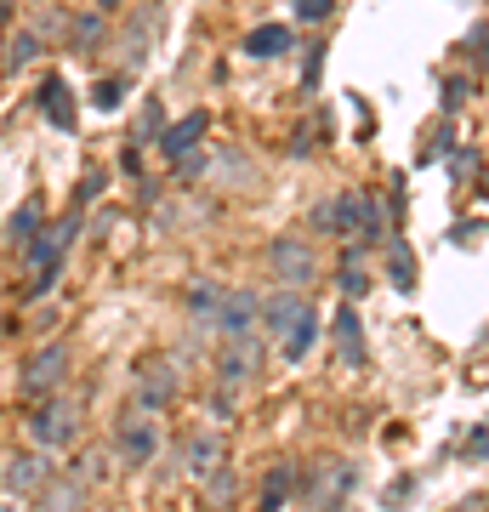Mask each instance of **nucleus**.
<instances>
[{"mask_svg":"<svg viewBox=\"0 0 489 512\" xmlns=\"http://www.w3.org/2000/svg\"><path fill=\"white\" fill-rule=\"evenodd\" d=\"M52 456H40V450H18V456L0 467V495H12V501H35L46 484H52Z\"/></svg>","mask_w":489,"mask_h":512,"instance_id":"obj_8","label":"nucleus"},{"mask_svg":"<svg viewBox=\"0 0 489 512\" xmlns=\"http://www.w3.org/2000/svg\"><path fill=\"white\" fill-rule=\"evenodd\" d=\"M450 171H455V177H472V171H478V154H472V148H461V154L450 160Z\"/></svg>","mask_w":489,"mask_h":512,"instance_id":"obj_35","label":"nucleus"},{"mask_svg":"<svg viewBox=\"0 0 489 512\" xmlns=\"http://www.w3.org/2000/svg\"><path fill=\"white\" fill-rule=\"evenodd\" d=\"M126 97H131V74H103V80H97V92H91V103H97L103 114H114Z\"/></svg>","mask_w":489,"mask_h":512,"instance_id":"obj_27","label":"nucleus"},{"mask_svg":"<svg viewBox=\"0 0 489 512\" xmlns=\"http://www.w3.org/2000/svg\"><path fill=\"white\" fill-rule=\"evenodd\" d=\"M467 92H472V80L467 74H455V80H444V109H461V103H467Z\"/></svg>","mask_w":489,"mask_h":512,"instance_id":"obj_33","label":"nucleus"},{"mask_svg":"<svg viewBox=\"0 0 489 512\" xmlns=\"http://www.w3.org/2000/svg\"><path fill=\"white\" fill-rule=\"evenodd\" d=\"M0 512H18V501H12V495H0Z\"/></svg>","mask_w":489,"mask_h":512,"instance_id":"obj_39","label":"nucleus"},{"mask_svg":"<svg viewBox=\"0 0 489 512\" xmlns=\"http://www.w3.org/2000/svg\"><path fill=\"white\" fill-rule=\"evenodd\" d=\"M467 52H472V57H484V63H489V29H478V35H472Z\"/></svg>","mask_w":489,"mask_h":512,"instance_id":"obj_37","label":"nucleus"},{"mask_svg":"<svg viewBox=\"0 0 489 512\" xmlns=\"http://www.w3.org/2000/svg\"><path fill=\"white\" fill-rule=\"evenodd\" d=\"M302 313H308V302H302V296H296V291H279V296H268V302H262V325H268L273 336L285 342L290 330L302 325Z\"/></svg>","mask_w":489,"mask_h":512,"instance_id":"obj_18","label":"nucleus"},{"mask_svg":"<svg viewBox=\"0 0 489 512\" xmlns=\"http://www.w3.org/2000/svg\"><path fill=\"white\" fill-rule=\"evenodd\" d=\"M205 501H211V507H234L239 501V478L228 473V467H217V473L205 478Z\"/></svg>","mask_w":489,"mask_h":512,"instance_id":"obj_29","label":"nucleus"},{"mask_svg":"<svg viewBox=\"0 0 489 512\" xmlns=\"http://www.w3.org/2000/svg\"><path fill=\"white\" fill-rule=\"evenodd\" d=\"M182 399V370L165 359V353H148V359H137V410H148V416H165L171 404Z\"/></svg>","mask_w":489,"mask_h":512,"instance_id":"obj_7","label":"nucleus"},{"mask_svg":"<svg viewBox=\"0 0 489 512\" xmlns=\"http://www.w3.org/2000/svg\"><path fill=\"white\" fill-rule=\"evenodd\" d=\"M205 171V154H188V160H177V183H200Z\"/></svg>","mask_w":489,"mask_h":512,"instance_id":"obj_34","label":"nucleus"},{"mask_svg":"<svg viewBox=\"0 0 489 512\" xmlns=\"http://www.w3.org/2000/svg\"><path fill=\"white\" fill-rule=\"evenodd\" d=\"M285 52H290L285 23H256L251 35H245V57H262V63H268V57H285Z\"/></svg>","mask_w":489,"mask_h":512,"instance_id":"obj_21","label":"nucleus"},{"mask_svg":"<svg viewBox=\"0 0 489 512\" xmlns=\"http://www.w3.org/2000/svg\"><path fill=\"white\" fill-rule=\"evenodd\" d=\"M0 29H6V6H0ZM0 46H6V40H0Z\"/></svg>","mask_w":489,"mask_h":512,"instance_id":"obj_40","label":"nucleus"},{"mask_svg":"<svg viewBox=\"0 0 489 512\" xmlns=\"http://www.w3.org/2000/svg\"><path fill=\"white\" fill-rule=\"evenodd\" d=\"M205 177L217 188H234V194H251V188H262V171H256L251 154H239V148H211L205 154Z\"/></svg>","mask_w":489,"mask_h":512,"instance_id":"obj_9","label":"nucleus"},{"mask_svg":"<svg viewBox=\"0 0 489 512\" xmlns=\"http://www.w3.org/2000/svg\"><path fill=\"white\" fill-rule=\"evenodd\" d=\"M165 23V6H148V12H137V18L126 23V63L137 69L148 57V46H154V29Z\"/></svg>","mask_w":489,"mask_h":512,"instance_id":"obj_20","label":"nucleus"},{"mask_svg":"<svg viewBox=\"0 0 489 512\" xmlns=\"http://www.w3.org/2000/svg\"><path fill=\"white\" fill-rule=\"evenodd\" d=\"M120 6H126V0H97V12H103V18H109V12H120Z\"/></svg>","mask_w":489,"mask_h":512,"instance_id":"obj_38","label":"nucleus"},{"mask_svg":"<svg viewBox=\"0 0 489 512\" xmlns=\"http://www.w3.org/2000/svg\"><path fill=\"white\" fill-rule=\"evenodd\" d=\"M40 234H46V200L29 194V200L12 211V222H6V239H12V245H35Z\"/></svg>","mask_w":489,"mask_h":512,"instance_id":"obj_19","label":"nucleus"},{"mask_svg":"<svg viewBox=\"0 0 489 512\" xmlns=\"http://www.w3.org/2000/svg\"><path fill=\"white\" fill-rule=\"evenodd\" d=\"M35 109L52 120L57 131H74V120H80V109H74V86L63 80V74H46L35 92Z\"/></svg>","mask_w":489,"mask_h":512,"instance_id":"obj_13","label":"nucleus"},{"mask_svg":"<svg viewBox=\"0 0 489 512\" xmlns=\"http://www.w3.org/2000/svg\"><path fill=\"white\" fill-rule=\"evenodd\" d=\"M217 467H228V444H222V433H194V439L182 444V473L188 478H211Z\"/></svg>","mask_w":489,"mask_h":512,"instance_id":"obj_14","label":"nucleus"},{"mask_svg":"<svg viewBox=\"0 0 489 512\" xmlns=\"http://www.w3.org/2000/svg\"><path fill=\"white\" fill-rule=\"evenodd\" d=\"M165 450V427H160V416H148V410H120L114 416V461L126 467V473H143L148 461Z\"/></svg>","mask_w":489,"mask_h":512,"instance_id":"obj_2","label":"nucleus"},{"mask_svg":"<svg viewBox=\"0 0 489 512\" xmlns=\"http://www.w3.org/2000/svg\"><path fill=\"white\" fill-rule=\"evenodd\" d=\"M290 12H296V23H330L336 0H290Z\"/></svg>","mask_w":489,"mask_h":512,"instance_id":"obj_31","label":"nucleus"},{"mask_svg":"<svg viewBox=\"0 0 489 512\" xmlns=\"http://www.w3.org/2000/svg\"><path fill=\"white\" fill-rule=\"evenodd\" d=\"M222 285L217 279H194V285H188V313H194V319H217V308H222Z\"/></svg>","mask_w":489,"mask_h":512,"instance_id":"obj_24","label":"nucleus"},{"mask_svg":"<svg viewBox=\"0 0 489 512\" xmlns=\"http://www.w3.org/2000/svg\"><path fill=\"white\" fill-rule=\"evenodd\" d=\"M40 46H46V40H40L35 29H29V35H18V40H12V52H6V69H29V63L40 57Z\"/></svg>","mask_w":489,"mask_h":512,"instance_id":"obj_30","label":"nucleus"},{"mask_svg":"<svg viewBox=\"0 0 489 512\" xmlns=\"http://www.w3.org/2000/svg\"><path fill=\"white\" fill-rule=\"evenodd\" d=\"M160 97H148L143 114H137V126H131V148H143V143H160Z\"/></svg>","mask_w":489,"mask_h":512,"instance_id":"obj_28","label":"nucleus"},{"mask_svg":"<svg viewBox=\"0 0 489 512\" xmlns=\"http://www.w3.org/2000/svg\"><path fill=\"white\" fill-rule=\"evenodd\" d=\"M80 228H86V211L69 205L57 222H46V234H40L35 245H23V291H29V302L52 296V285L63 279V262H69V245L80 239Z\"/></svg>","mask_w":489,"mask_h":512,"instance_id":"obj_1","label":"nucleus"},{"mask_svg":"<svg viewBox=\"0 0 489 512\" xmlns=\"http://www.w3.org/2000/svg\"><path fill=\"white\" fill-rule=\"evenodd\" d=\"M319 69H325V40H308V69H302V92H319Z\"/></svg>","mask_w":489,"mask_h":512,"instance_id":"obj_32","label":"nucleus"},{"mask_svg":"<svg viewBox=\"0 0 489 512\" xmlns=\"http://www.w3.org/2000/svg\"><path fill=\"white\" fill-rule=\"evenodd\" d=\"M387 268H393V285L399 291H416V256L404 239H387Z\"/></svg>","mask_w":489,"mask_h":512,"instance_id":"obj_26","label":"nucleus"},{"mask_svg":"<svg viewBox=\"0 0 489 512\" xmlns=\"http://www.w3.org/2000/svg\"><path fill=\"white\" fill-rule=\"evenodd\" d=\"M313 342H319V319H313V308H308V313H302V325L290 330V336L279 342V348H285V359H290V365H302V359L313 353Z\"/></svg>","mask_w":489,"mask_h":512,"instance_id":"obj_23","label":"nucleus"},{"mask_svg":"<svg viewBox=\"0 0 489 512\" xmlns=\"http://www.w3.org/2000/svg\"><path fill=\"white\" fill-rule=\"evenodd\" d=\"M69 46L74 52H97V46H103V12H80V18L69 23Z\"/></svg>","mask_w":489,"mask_h":512,"instance_id":"obj_25","label":"nucleus"},{"mask_svg":"<svg viewBox=\"0 0 489 512\" xmlns=\"http://www.w3.org/2000/svg\"><path fill=\"white\" fill-rule=\"evenodd\" d=\"M29 512H86V478H52Z\"/></svg>","mask_w":489,"mask_h":512,"instance_id":"obj_17","label":"nucleus"},{"mask_svg":"<svg viewBox=\"0 0 489 512\" xmlns=\"http://www.w3.org/2000/svg\"><path fill=\"white\" fill-rule=\"evenodd\" d=\"M268 274L285 285V291H308L313 279H319V256H313V245L302 234H279L268 239Z\"/></svg>","mask_w":489,"mask_h":512,"instance_id":"obj_6","label":"nucleus"},{"mask_svg":"<svg viewBox=\"0 0 489 512\" xmlns=\"http://www.w3.org/2000/svg\"><path fill=\"white\" fill-rule=\"evenodd\" d=\"M29 439H35L40 456H63V450H74V439H80V404L63 399V393L40 399L35 410H29Z\"/></svg>","mask_w":489,"mask_h":512,"instance_id":"obj_3","label":"nucleus"},{"mask_svg":"<svg viewBox=\"0 0 489 512\" xmlns=\"http://www.w3.org/2000/svg\"><path fill=\"white\" fill-rule=\"evenodd\" d=\"M313 228H325V234H342L347 245H359L364 239V194H336L313 211Z\"/></svg>","mask_w":489,"mask_h":512,"instance_id":"obj_11","label":"nucleus"},{"mask_svg":"<svg viewBox=\"0 0 489 512\" xmlns=\"http://www.w3.org/2000/svg\"><path fill=\"white\" fill-rule=\"evenodd\" d=\"M290 495H296V467H290V461H279V467L268 473V484H262V501H256V512H279Z\"/></svg>","mask_w":489,"mask_h":512,"instance_id":"obj_22","label":"nucleus"},{"mask_svg":"<svg viewBox=\"0 0 489 512\" xmlns=\"http://www.w3.org/2000/svg\"><path fill=\"white\" fill-rule=\"evenodd\" d=\"M353 484H359L353 461H319V467H308V473H296V495H302L308 512H342Z\"/></svg>","mask_w":489,"mask_h":512,"instance_id":"obj_4","label":"nucleus"},{"mask_svg":"<svg viewBox=\"0 0 489 512\" xmlns=\"http://www.w3.org/2000/svg\"><path fill=\"white\" fill-rule=\"evenodd\" d=\"M262 365V342H222L217 353V382L222 387H245Z\"/></svg>","mask_w":489,"mask_h":512,"instance_id":"obj_15","label":"nucleus"},{"mask_svg":"<svg viewBox=\"0 0 489 512\" xmlns=\"http://www.w3.org/2000/svg\"><path fill=\"white\" fill-rule=\"evenodd\" d=\"M256 313H262V302H256V291H228L217 308V336L222 342H256Z\"/></svg>","mask_w":489,"mask_h":512,"instance_id":"obj_10","label":"nucleus"},{"mask_svg":"<svg viewBox=\"0 0 489 512\" xmlns=\"http://www.w3.org/2000/svg\"><path fill=\"white\" fill-rule=\"evenodd\" d=\"M205 131H211V114H205V109H188L182 120H171V126L160 131V154H165L171 165L188 160V154H200Z\"/></svg>","mask_w":489,"mask_h":512,"instance_id":"obj_12","label":"nucleus"},{"mask_svg":"<svg viewBox=\"0 0 489 512\" xmlns=\"http://www.w3.org/2000/svg\"><path fill=\"white\" fill-rule=\"evenodd\" d=\"M69 365H74V348L63 342V336H52L46 348H35L29 359H23V370H18L23 399H52L57 387H63V376H69Z\"/></svg>","mask_w":489,"mask_h":512,"instance_id":"obj_5","label":"nucleus"},{"mask_svg":"<svg viewBox=\"0 0 489 512\" xmlns=\"http://www.w3.org/2000/svg\"><path fill=\"white\" fill-rule=\"evenodd\" d=\"M57 325V308H52V302H40V308H35V330H52Z\"/></svg>","mask_w":489,"mask_h":512,"instance_id":"obj_36","label":"nucleus"},{"mask_svg":"<svg viewBox=\"0 0 489 512\" xmlns=\"http://www.w3.org/2000/svg\"><path fill=\"white\" fill-rule=\"evenodd\" d=\"M330 336H336V353H342V365H370V348H364V325H359V313L342 308L336 313V325H330Z\"/></svg>","mask_w":489,"mask_h":512,"instance_id":"obj_16","label":"nucleus"}]
</instances>
